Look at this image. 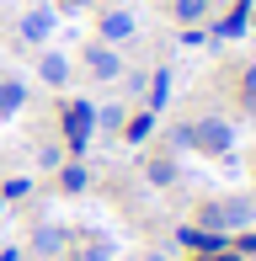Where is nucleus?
<instances>
[{"instance_id": "21", "label": "nucleus", "mask_w": 256, "mask_h": 261, "mask_svg": "<svg viewBox=\"0 0 256 261\" xmlns=\"http://www.w3.org/2000/svg\"><path fill=\"white\" fill-rule=\"evenodd\" d=\"M246 107H256V64L246 69Z\"/></svg>"}, {"instance_id": "17", "label": "nucleus", "mask_w": 256, "mask_h": 261, "mask_svg": "<svg viewBox=\"0 0 256 261\" xmlns=\"http://www.w3.org/2000/svg\"><path fill=\"white\" fill-rule=\"evenodd\" d=\"M96 123L107 128V134H123V107H101V112H96Z\"/></svg>"}, {"instance_id": "9", "label": "nucleus", "mask_w": 256, "mask_h": 261, "mask_svg": "<svg viewBox=\"0 0 256 261\" xmlns=\"http://www.w3.org/2000/svg\"><path fill=\"white\" fill-rule=\"evenodd\" d=\"M38 75L48 80V86H64V80H69V59L64 54H43L38 59Z\"/></svg>"}, {"instance_id": "7", "label": "nucleus", "mask_w": 256, "mask_h": 261, "mask_svg": "<svg viewBox=\"0 0 256 261\" xmlns=\"http://www.w3.org/2000/svg\"><path fill=\"white\" fill-rule=\"evenodd\" d=\"M48 32H54V11L48 6H32L27 16H21V38L27 43H48Z\"/></svg>"}, {"instance_id": "14", "label": "nucleus", "mask_w": 256, "mask_h": 261, "mask_svg": "<svg viewBox=\"0 0 256 261\" xmlns=\"http://www.w3.org/2000/svg\"><path fill=\"white\" fill-rule=\"evenodd\" d=\"M59 187H64V192H86V165H64V171H59Z\"/></svg>"}, {"instance_id": "3", "label": "nucleus", "mask_w": 256, "mask_h": 261, "mask_svg": "<svg viewBox=\"0 0 256 261\" xmlns=\"http://www.w3.org/2000/svg\"><path fill=\"white\" fill-rule=\"evenodd\" d=\"M91 123H96V112H91L86 101H69L64 107V134H69V149H75V155L91 144Z\"/></svg>"}, {"instance_id": "1", "label": "nucleus", "mask_w": 256, "mask_h": 261, "mask_svg": "<svg viewBox=\"0 0 256 261\" xmlns=\"http://www.w3.org/2000/svg\"><path fill=\"white\" fill-rule=\"evenodd\" d=\"M251 224H256V192L224 197V203H208V208H203V229L229 234V229H251Z\"/></svg>"}, {"instance_id": "11", "label": "nucleus", "mask_w": 256, "mask_h": 261, "mask_svg": "<svg viewBox=\"0 0 256 261\" xmlns=\"http://www.w3.org/2000/svg\"><path fill=\"white\" fill-rule=\"evenodd\" d=\"M21 101H27V86L21 80H0V117L21 112Z\"/></svg>"}, {"instance_id": "12", "label": "nucleus", "mask_w": 256, "mask_h": 261, "mask_svg": "<svg viewBox=\"0 0 256 261\" xmlns=\"http://www.w3.org/2000/svg\"><path fill=\"white\" fill-rule=\"evenodd\" d=\"M149 128H155V112H134V117H123V139H128V144L149 139Z\"/></svg>"}, {"instance_id": "8", "label": "nucleus", "mask_w": 256, "mask_h": 261, "mask_svg": "<svg viewBox=\"0 0 256 261\" xmlns=\"http://www.w3.org/2000/svg\"><path fill=\"white\" fill-rule=\"evenodd\" d=\"M32 251H38V256H59V251H64V229L38 224V234H32Z\"/></svg>"}, {"instance_id": "23", "label": "nucleus", "mask_w": 256, "mask_h": 261, "mask_svg": "<svg viewBox=\"0 0 256 261\" xmlns=\"http://www.w3.org/2000/svg\"><path fill=\"white\" fill-rule=\"evenodd\" d=\"M0 261H21V251H0Z\"/></svg>"}, {"instance_id": "5", "label": "nucleus", "mask_w": 256, "mask_h": 261, "mask_svg": "<svg viewBox=\"0 0 256 261\" xmlns=\"http://www.w3.org/2000/svg\"><path fill=\"white\" fill-rule=\"evenodd\" d=\"M176 240L187 245V251H197V256H208V251H229L219 229H197V224H182V229H176Z\"/></svg>"}, {"instance_id": "22", "label": "nucleus", "mask_w": 256, "mask_h": 261, "mask_svg": "<svg viewBox=\"0 0 256 261\" xmlns=\"http://www.w3.org/2000/svg\"><path fill=\"white\" fill-rule=\"evenodd\" d=\"M197 261H246V256H235V251H208V256H197Z\"/></svg>"}, {"instance_id": "10", "label": "nucleus", "mask_w": 256, "mask_h": 261, "mask_svg": "<svg viewBox=\"0 0 256 261\" xmlns=\"http://www.w3.org/2000/svg\"><path fill=\"white\" fill-rule=\"evenodd\" d=\"M246 21H251V0H240V6H235V11H229V16H224V21H219V27H214V32H219V38H240V32H246Z\"/></svg>"}, {"instance_id": "18", "label": "nucleus", "mask_w": 256, "mask_h": 261, "mask_svg": "<svg viewBox=\"0 0 256 261\" xmlns=\"http://www.w3.org/2000/svg\"><path fill=\"white\" fill-rule=\"evenodd\" d=\"M27 192H32V181H27V176H11V181L0 187V197H27Z\"/></svg>"}, {"instance_id": "19", "label": "nucleus", "mask_w": 256, "mask_h": 261, "mask_svg": "<svg viewBox=\"0 0 256 261\" xmlns=\"http://www.w3.org/2000/svg\"><path fill=\"white\" fill-rule=\"evenodd\" d=\"M235 256H246V261L256 256V229H246V234H240V251H235Z\"/></svg>"}, {"instance_id": "4", "label": "nucleus", "mask_w": 256, "mask_h": 261, "mask_svg": "<svg viewBox=\"0 0 256 261\" xmlns=\"http://www.w3.org/2000/svg\"><path fill=\"white\" fill-rule=\"evenodd\" d=\"M86 69L96 80H118L123 75V59L112 54V43H91V48H86Z\"/></svg>"}, {"instance_id": "6", "label": "nucleus", "mask_w": 256, "mask_h": 261, "mask_svg": "<svg viewBox=\"0 0 256 261\" xmlns=\"http://www.w3.org/2000/svg\"><path fill=\"white\" fill-rule=\"evenodd\" d=\"M96 32H101V43H128V38H134V32H139V21L128 16V11H101Z\"/></svg>"}, {"instance_id": "15", "label": "nucleus", "mask_w": 256, "mask_h": 261, "mask_svg": "<svg viewBox=\"0 0 256 261\" xmlns=\"http://www.w3.org/2000/svg\"><path fill=\"white\" fill-rule=\"evenodd\" d=\"M171 6H176V21H203L208 0H171Z\"/></svg>"}, {"instance_id": "13", "label": "nucleus", "mask_w": 256, "mask_h": 261, "mask_svg": "<svg viewBox=\"0 0 256 261\" xmlns=\"http://www.w3.org/2000/svg\"><path fill=\"white\" fill-rule=\"evenodd\" d=\"M144 176H149L155 187H171V181H176V160H149V165H144Z\"/></svg>"}, {"instance_id": "25", "label": "nucleus", "mask_w": 256, "mask_h": 261, "mask_svg": "<svg viewBox=\"0 0 256 261\" xmlns=\"http://www.w3.org/2000/svg\"><path fill=\"white\" fill-rule=\"evenodd\" d=\"M149 261H166V256H149Z\"/></svg>"}, {"instance_id": "16", "label": "nucleus", "mask_w": 256, "mask_h": 261, "mask_svg": "<svg viewBox=\"0 0 256 261\" xmlns=\"http://www.w3.org/2000/svg\"><path fill=\"white\" fill-rule=\"evenodd\" d=\"M166 96H171V75L160 69V75H155V91H149V112H160V107H166Z\"/></svg>"}, {"instance_id": "24", "label": "nucleus", "mask_w": 256, "mask_h": 261, "mask_svg": "<svg viewBox=\"0 0 256 261\" xmlns=\"http://www.w3.org/2000/svg\"><path fill=\"white\" fill-rule=\"evenodd\" d=\"M64 6H69V11H80V6H91V0H64Z\"/></svg>"}, {"instance_id": "2", "label": "nucleus", "mask_w": 256, "mask_h": 261, "mask_svg": "<svg viewBox=\"0 0 256 261\" xmlns=\"http://www.w3.org/2000/svg\"><path fill=\"white\" fill-rule=\"evenodd\" d=\"M229 123L224 117H203V123H192V149H203V155H224L229 149Z\"/></svg>"}, {"instance_id": "20", "label": "nucleus", "mask_w": 256, "mask_h": 261, "mask_svg": "<svg viewBox=\"0 0 256 261\" xmlns=\"http://www.w3.org/2000/svg\"><path fill=\"white\" fill-rule=\"evenodd\" d=\"M75 261H112V256H107V251H101V245H86V251H80Z\"/></svg>"}]
</instances>
